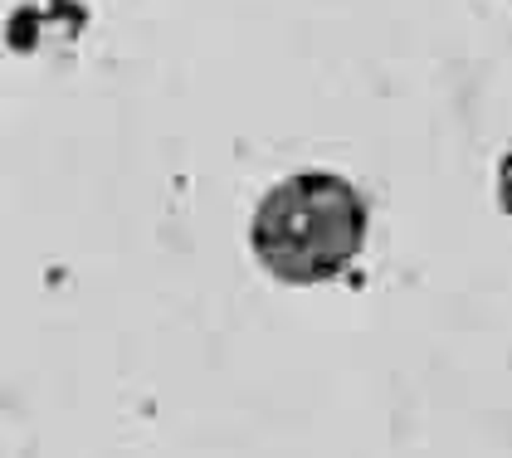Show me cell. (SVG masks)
I'll list each match as a JSON object with an SVG mask.
<instances>
[{"label": "cell", "mask_w": 512, "mask_h": 458, "mask_svg": "<svg viewBox=\"0 0 512 458\" xmlns=\"http://www.w3.org/2000/svg\"><path fill=\"white\" fill-rule=\"evenodd\" d=\"M249 244L264 273L288 288L332 283L366 244V200L337 171H298L259 200Z\"/></svg>", "instance_id": "6da1fadb"}, {"label": "cell", "mask_w": 512, "mask_h": 458, "mask_svg": "<svg viewBox=\"0 0 512 458\" xmlns=\"http://www.w3.org/2000/svg\"><path fill=\"white\" fill-rule=\"evenodd\" d=\"M498 205L512 215V152L503 156V166H498Z\"/></svg>", "instance_id": "7a4b0ae2"}]
</instances>
